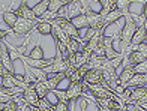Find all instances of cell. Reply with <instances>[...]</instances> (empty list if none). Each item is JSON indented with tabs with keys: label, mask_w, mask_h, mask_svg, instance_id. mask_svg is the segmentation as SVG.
I'll list each match as a JSON object with an SVG mask.
<instances>
[{
	"label": "cell",
	"mask_w": 147,
	"mask_h": 111,
	"mask_svg": "<svg viewBox=\"0 0 147 111\" xmlns=\"http://www.w3.org/2000/svg\"><path fill=\"white\" fill-rule=\"evenodd\" d=\"M86 6L83 5L81 0H74V2H71L69 5H63L62 9H60L57 12L59 17H63V18H68V20H72L75 18L78 15H83L86 14Z\"/></svg>",
	"instance_id": "1"
},
{
	"label": "cell",
	"mask_w": 147,
	"mask_h": 111,
	"mask_svg": "<svg viewBox=\"0 0 147 111\" xmlns=\"http://www.w3.org/2000/svg\"><path fill=\"white\" fill-rule=\"evenodd\" d=\"M125 20H126V24L123 26L122 29V33H120V39H122V44L125 45V47H129L131 42H132V38L134 35H135V32L138 29V26L135 24V21H134V17L131 14L125 15Z\"/></svg>",
	"instance_id": "2"
},
{
	"label": "cell",
	"mask_w": 147,
	"mask_h": 111,
	"mask_svg": "<svg viewBox=\"0 0 147 111\" xmlns=\"http://www.w3.org/2000/svg\"><path fill=\"white\" fill-rule=\"evenodd\" d=\"M87 89H89V92L93 95L98 99V98H114V99H117V95L113 92L111 89L108 87H105L104 84H87Z\"/></svg>",
	"instance_id": "3"
},
{
	"label": "cell",
	"mask_w": 147,
	"mask_h": 111,
	"mask_svg": "<svg viewBox=\"0 0 147 111\" xmlns=\"http://www.w3.org/2000/svg\"><path fill=\"white\" fill-rule=\"evenodd\" d=\"M38 24H39V21H30V20H26L23 17H20L17 24L14 26V29H12V32H15V35H18V36L27 35L29 32H32L33 27H36Z\"/></svg>",
	"instance_id": "4"
},
{
	"label": "cell",
	"mask_w": 147,
	"mask_h": 111,
	"mask_svg": "<svg viewBox=\"0 0 147 111\" xmlns=\"http://www.w3.org/2000/svg\"><path fill=\"white\" fill-rule=\"evenodd\" d=\"M23 62L27 63L30 68H38V69H44V68H50L53 63H54V59H41V60H35V59H30L27 56H23Z\"/></svg>",
	"instance_id": "5"
},
{
	"label": "cell",
	"mask_w": 147,
	"mask_h": 111,
	"mask_svg": "<svg viewBox=\"0 0 147 111\" xmlns=\"http://www.w3.org/2000/svg\"><path fill=\"white\" fill-rule=\"evenodd\" d=\"M83 83H69V87L66 90V96H68V102L77 101L78 98H81L83 95Z\"/></svg>",
	"instance_id": "6"
},
{
	"label": "cell",
	"mask_w": 147,
	"mask_h": 111,
	"mask_svg": "<svg viewBox=\"0 0 147 111\" xmlns=\"http://www.w3.org/2000/svg\"><path fill=\"white\" fill-rule=\"evenodd\" d=\"M104 80V77H102V69H95V68H92L87 71V74L84 75V81L86 84H99V83H102Z\"/></svg>",
	"instance_id": "7"
},
{
	"label": "cell",
	"mask_w": 147,
	"mask_h": 111,
	"mask_svg": "<svg viewBox=\"0 0 147 111\" xmlns=\"http://www.w3.org/2000/svg\"><path fill=\"white\" fill-rule=\"evenodd\" d=\"M86 14H87V18H89V27H95V29H98V30L105 29L104 15H101V14H95V12H92L90 9L86 12Z\"/></svg>",
	"instance_id": "8"
},
{
	"label": "cell",
	"mask_w": 147,
	"mask_h": 111,
	"mask_svg": "<svg viewBox=\"0 0 147 111\" xmlns=\"http://www.w3.org/2000/svg\"><path fill=\"white\" fill-rule=\"evenodd\" d=\"M135 66H126L123 68V71L119 74V84H122L123 87H128L129 81L134 78V75H135Z\"/></svg>",
	"instance_id": "9"
},
{
	"label": "cell",
	"mask_w": 147,
	"mask_h": 111,
	"mask_svg": "<svg viewBox=\"0 0 147 111\" xmlns=\"http://www.w3.org/2000/svg\"><path fill=\"white\" fill-rule=\"evenodd\" d=\"M17 14H18L20 17L26 18V20H30V21H39V23H41V20L36 17V14H35V11H33V8H29L26 2L21 3V6H20L18 11H17Z\"/></svg>",
	"instance_id": "10"
},
{
	"label": "cell",
	"mask_w": 147,
	"mask_h": 111,
	"mask_svg": "<svg viewBox=\"0 0 147 111\" xmlns=\"http://www.w3.org/2000/svg\"><path fill=\"white\" fill-rule=\"evenodd\" d=\"M147 96V87L146 86H137V87H131V95L129 99L126 102H134L137 104L138 101H141L143 98Z\"/></svg>",
	"instance_id": "11"
},
{
	"label": "cell",
	"mask_w": 147,
	"mask_h": 111,
	"mask_svg": "<svg viewBox=\"0 0 147 111\" xmlns=\"http://www.w3.org/2000/svg\"><path fill=\"white\" fill-rule=\"evenodd\" d=\"M68 68H69L68 60H65V59L57 53V54H56V57H54V63H53L51 66H50V69L53 71V72H57V74H62V72L65 74Z\"/></svg>",
	"instance_id": "12"
},
{
	"label": "cell",
	"mask_w": 147,
	"mask_h": 111,
	"mask_svg": "<svg viewBox=\"0 0 147 111\" xmlns=\"http://www.w3.org/2000/svg\"><path fill=\"white\" fill-rule=\"evenodd\" d=\"M146 38H147V30L143 27V26H140V27L137 29V32H135V35H134V38H132V42H131L132 51H135L138 48V45L146 41Z\"/></svg>",
	"instance_id": "13"
},
{
	"label": "cell",
	"mask_w": 147,
	"mask_h": 111,
	"mask_svg": "<svg viewBox=\"0 0 147 111\" xmlns=\"http://www.w3.org/2000/svg\"><path fill=\"white\" fill-rule=\"evenodd\" d=\"M23 99L26 101V105H38L41 98H39V95L36 93V90L33 87H27L24 90Z\"/></svg>",
	"instance_id": "14"
},
{
	"label": "cell",
	"mask_w": 147,
	"mask_h": 111,
	"mask_svg": "<svg viewBox=\"0 0 147 111\" xmlns=\"http://www.w3.org/2000/svg\"><path fill=\"white\" fill-rule=\"evenodd\" d=\"M113 42H114V39H113L111 36H105V38H104L105 53H107V59H108V60H113V59H116V57L120 56L117 51L114 50V45H113Z\"/></svg>",
	"instance_id": "15"
},
{
	"label": "cell",
	"mask_w": 147,
	"mask_h": 111,
	"mask_svg": "<svg viewBox=\"0 0 147 111\" xmlns=\"http://www.w3.org/2000/svg\"><path fill=\"white\" fill-rule=\"evenodd\" d=\"M122 17H125V14L120 9H113L111 12H108L105 17H104V23H105V27H108L110 24H113V23H116V21H119Z\"/></svg>",
	"instance_id": "16"
},
{
	"label": "cell",
	"mask_w": 147,
	"mask_h": 111,
	"mask_svg": "<svg viewBox=\"0 0 147 111\" xmlns=\"http://www.w3.org/2000/svg\"><path fill=\"white\" fill-rule=\"evenodd\" d=\"M66 47H68L69 53L71 54H77L78 51H81L83 47H84V42H81V39H75V38H69L68 44H66Z\"/></svg>",
	"instance_id": "17"
},
{
	"label": "cell",
	"mask_w": 147,
	"mask_h": 111,
	"mask_svg": "<svg viewBox=\"0 0 147 111\" xmlns=\"http://www.w3.org/2000/svg\"><path fill=\"white\" fill-rule=\"evenodd\" d=\"M72 24L75 26V27L78 30H81V29H87L89 27V18H87V14H83V15H78L75 18H72L71 20Z\"/></svg>",
	"instance_id": "18"
},
{
	"label": "cell",
	"mask_w": 147,
	"mask_h": 111,
	"mask_svg": "<svg viewBox=\"0 0 147 111\" xmlns=\"http://www.w3.org/2000/svg\"><path fill=\"white\" fill-rule=\"evenodd\" d=\"M50 3H51V0H41L35 8H33V11H35V14H36V17L38 18H41L47 11H48V8H50Z\"/></svg>",
	"instance_id": "19"
},
{
	"label": "cell",
	"mask_w": 147,
	"mask_h": 111,
	"mask_svg": "<svg viewBox=\"0 0 147 111\" xmlns=\"http://www.w3.org/2000/svg\"><path fill=\"white\" fill-rule=\"evenodd\" d=\"M54 42H56V48H57V53L62 56L65 60H68L69 59V56H71V53H69V50H68V47H66V44L65 42H62V41H59V39H56L54 38Z\"/></svg>",
	"instance_id": "20"
},
{
	"label": "cell",
	"mask_w": 147,
	"mask_h": 111,
	"mask_svg": "<svg viewBox=\"0 0 147 111\" xmlns=\"http://www.w3.org/2000/svg\"><path fill=\"white\" fill-rule=\"evenodd\" d=\"M18 18H20V15L17 14V12H5L3 14V21L8 24L11 29H14V26L17 24Z\"/></svg>",
	"instance_id": "21"
},
{
	"label": "cell",
	"mask_w": 147,
	"mask_h": 111,
	"mask_svg": "<svg viewBox=\"0 0 147 111\" xmlns=\"http://www.w3.org/2000/svg\"><path fill=\"white\" fill-rule=\"evenodd\" d=\"M0 84H2V87H6V89H12V87L18 86L14 74H9V75H6V77H2V80H0Z\"/></svg>",
	"instance_id": "22"
},
{
	"label": "cell",
	"mask_w": 147,
	"mask_h": 111,
	"mask_svg": "<svg viewBox=\"0 0 147 111\" xmlns=\"http://www.w3.org/2000/svg\"><path fill=\"white\" fill-rule=\"evenodd\" d=\"M53 23H48V21H41L38 26H36V30L39 32L41 35H51L53 33Z\"/></svg>",
	"instance_id": "23"
},
{
	"label": "cell",
	"mask_w": 147,
	"mask_h": 111,
	"mask_svg": "<svg viewBox=\"0 0 147 111\" xmlns=\"http://www.w3.org/2000/svg\"><path fill=\"white\" fill-rule=\"evenodd\" d=\"M33 89L36 90V93L39 95V98H41V99H42V98H47V96H48V93L51 92V90L47 87V84L42 83V81H38V83L35 84V87H33Z\"/></svg>",
	"instance_id": "24"
},
{
	"label": "cell",
	"mask_w": 147,
	"mask_h": 111,
	"mask_svg": "<svg viewBox=\"0 0 147 111\" xmlns=\"http://www.w3.org/2000/svg\"><path fill=\"white\" fill-rule=\"evenodd\" d=\"M65 78H66V75L62 72V74H59V75L54 78V80H47V81H45V84H47V87H48L50 90H56V89H57V86L60 84V81L65 80Z\"/></svg>",
	"instance_id": "25"
},
{
	"label": "cell",
	"mask_w": 147,
	"mask_h": 111,
	"mask_svg": "<svg viewBox=\"0 0 147 111\" xmlns=\"http://www.w3.org/2000/svg\"><path fill=\"white\" fill-rule=\"evenodd\" d=\"M131 5H132V0H117V2H116V8L122 11L125 15H128Z\"/></svg>",
	"instance_id": "26"
},
{
	"label": "cell",
	"mask_w": 147,
	"mask_h": 111,
	"mask_svg": "<svg viewBox=\"0 0 147 111\" xmlns=\"http://www.w3.org/2000/svg\"><path fill=\"white\" fill-rule=\"evenodd\" d=\"M137 86H146L144 74H135L134 78L129 81V84H128V87H137Z\"/></svg>",
	"instance_id": "27"
},
{
	"label": "cell",
	"mask_w": 147,
	"mask_h": 111,
	"mask_svg": "<svg viewBox=\"0 0 147 111\" xmlns=\"http://www.w3.org/2000/svg\"><path fill=\"white\" fill-rule=\"evenodd\" d=\"M27 57L35 59V60H41V59H44V50H42V47H41V45H36V47L30 51V54Z\"/></svg>",
	"instance_id": "28"
},
{
	"label": "cell",
	"mask_w": 147,
	"mask_h": 111,
	"mask_svg": "<svg viewBox=\"0 0 147 111\" xmlns=\"http://www.w3.org/2000/svg\"><path fill=\"white\" fill-rule=\"evenodd\" d=\"M62 6H63V2H62V0H51L48 11H50V12H53V14H56V15H57V12H59L60 9H62Z\"/></svg>",
	"instance_id": "29"
},
{
	"label": "cell",
	"mask_w": 147,
	"mask_h": 111,
	"mask_svg": "<svg viewBox=\"0 0 147 111\" xmlns=\"http://www.w3.org/2000/svg\"><path fill=\"white\" fill-rule=\"evenodd\" d=\"M92 56H95V57H107V53H105V45H104V41L101 44H98V47L93 50V53Z\"/></svg>",
	"instance_id": "30"
},
{
	"label": "cell",
	"mask_w": 147,
	"mask_h": 111,
	"mask_svg": "<svg viewBox=\"0 0 147 111\" xmlns=\"http://www.w3.org/2000/svg\"><path fill=\"white\" fill-rule=\"evenodd\" d=\"M30 71H32V74L35 75L39 81H42V83H45V81H47V72H44L42 69H38V68H30Z\"/></svg>",
	"instance_id": "31"
},
{
	"label": "cell",
	"mask_w": 147,
	"mask_h": 111,
	"mask_svg": "<svg viewBox=\"0 0 147 111\" xmlns=\"http://www.w3.org/2000/svg\"><path fill=\"white\" fill-rule=\"evenodd\" d=\"M69 104H71V102L59 101L56 105H54V108H56V111H69Z\"/></svg>",
	"instance_id": "32"
},
{
	"label": "cell",
	"mask_w": 147,
	"mask_h": 111,
	"mask_svg": "<svg viewBox=\"0 0 147 111\" xmlns=\"http://www.w3.org/2000/svg\"><path fill=\"white\" fill-rule=\"evenodd\" d=\"M135 72L137 74H147V60L137 65V66H135Z\"/></svg>",
	"instance_id": "33"
},
{
	"label": "cell",
	"mask_w": 147,
	"mask_h": 111,
	"mask_svg": "<svg viewBox=\"0 0 147 111\" xmlns=\"http://www.w3.org/2000/svg\"><path fill=\"white\" fill-rule=\"evenodd\" d=\"M53 92L56 93V96L59 98V101H65V102H68V96H66V90H59V89H56V90H53Z\"/></svg>",
	"instance_id": "34"
},
{
	"label": "cell",
	"mask_w": 147,
	"mask_h": 111,
	"mask_svg": "<svg viewBox=\"0 0 147 111\" xmlns=\"http://www.w3.org/2000/svg\"><path fill=\"white\" fill-rule=\"evenodd\" d=\"M78 104H80V108H81V111H86L89 107V101L87 99H84V98H78Z\"/></svg>",
	"instance_id": "35"
},
{
	"label": "cell",
	"mask_w": 147,
	"mask_h": 111,
	"mask_svg": "<svg viewBox=\"0 0 147 111\" xmlns=\"http://www.w3.org/2000/svg\"><path fill=\"white\" fill-rule=\"evenodd\" d=\"M47 99H48L51 104H53V105H56V104L59 102V98L56 96V93L54 92H53V90H51V92L48 93V96H47Z\"/></svg>",
	"instance_id": "36"
},
{
	"label": "cell",
	"mask_w": 147,
	"mask_h": 111,
	"mask_svg": "<svg viewBox=\"0 0 147 111\" xmlns=\"http://www.w3.org/2000/svg\"><path fill=\"white\" fill-rule=\"evenodd\" d=\"M135 51H140V53H141V54L147 59V44H144V42H143V44H140V45H138V48H137Z\"/></svg>",
	"instance_id": "37"
},
{
	"label": "cell",
	"mask_w": 147,
	"mask_h": 111,
	"mask_svg": "<svg viewBox=\"0 0 147 111\" xmlns=\"http://www.w3.org/2000/svg\"><path fill=\"white\" fill-rule=\"evenodd\" d=\"M125 90H126V87H123L122 84H119V86H117V87L114 89V93H116V95H117L119 98H122V95L125 93Z\"/></svg>",
	"instance_id": "38"
},
{
	"label": "cell",
	"mask_w": 147,
	"mask_h": 111,
	"mask_svg": "<svg viewBox=\"0 0 147 111\" xmlns=\"http://www.w3.org/2000/svg\"><path fill=\"white\" fill-rule=\"evenodd\" d=\"M9 74H11L9 71L6 69V68L3 66V65H2V63H0V77H6V75H9Z\"/></svg>",
	"instance_id": "39"
},
{
	"label": "cell",
	"mask_w": 147,
	"mask_h": 111,
	"mask_svg": "<svg viewBox=\"0 0 147 111\" xmlns=\"http://www.w3.org/2000/svg\"><path fill=\"white\" fill-rule=\"evenodd\" d=\"M27 110L29 111H44V110H41L38 105H27Z\"/></svg>",
	"instance_id": "40"
},
{
	"label": "cell",
	"mask_w": 147,
	"mask_h": 111,
	"mask_svg": "<svg viewBox=\"0 0 147 111\" xmlns=\"http://www.w3.org/2000/svg\"><path fill=\"white\" fill-rule=\"evenodd\" d=\"M143 15H144V17L147 18V2L144 3V11H143Z\"/></svg>",
	"instance_id": "41"
},
{
	"label": "cell",
	"mask_w": 147,
	"mask_h": 111,
	"mask_svg": "<svg viewBox=\"0 0 147 111\" xmlns=\"http://www.w3.org/2000/svg\"><path fill=\"white\" fill-rule=\"evenodd\" d=\"M99 111H114V110H111V108H104V107H99Z\"/></svg>",
	"instance_id": "42"
},
{
	"label": "cell",
	"mask_w": 147,
	"mask_h": 111,
	"mask_svg": "<svg viewBox=\"0 0 147 111\" xmlns=\"http://www.w3.org/2000/svg\"><path fill=\"white\" fill-rule=\"evenodd\" d=\"M95 2H99L102 6H105V5H107V0H95ZM102 9H104V8H102Z\"/></svg>",
	"instance_id": "43"
},
{
	"label": "cell",
	"mask_w": 147,
	"mask_h": 111,
	"mask_svg": "<svg viewBox=\"0 0 147 111\" xmlns=\"http://www.w3.org/2000/svg\"><path fill=\"white\" fill-rule=\"evenodd\" d=\"M137 111H147V110L143 108V107H140V105H137Z\"/></svg>",
	"instance_id": "44"
},
{
	"label": "cell",
	"mask_w": 147,
	"mask_h": 111,
	"mask_svg": "<svg viewBox=\"0 0 147 111\" xmlns=\"http://www.w3.org/2000/svg\"><path fill=\"white\" fill-rule=\"evenodd\" d=\"M62 2H63V5H69L71 2H74V0H62Z\"/></svg>",
	"instance_id": "45"
},
{
	"label": "cell",
	"mask_w": 147,
	"mask_h": 111,
	"mask_svg": "<svg viewBox=\"0 0 147 111\" xmlns=\"http://www.w3.org/2000/svg\"><path fill=\"white\" fill-rule=\"evenodd\" d=\"M8 35V32H5V30H2V39H5V36Z\"/></svg>",
	"instance_id": "46"
},
{
	"label": "cell",
	"mask_w": 147,
	"mask_h": 111,
	"mask_svg": "<svg viewBox=\"0 0 147 111\" xmlns=\"http://www.w3.org/2000/svg\"><path fill=\"white\" fill-rule=\"evenodd\" d=\"M143 27H144V29H146V30H147V18H146V20H144V23H143Z\"/></svg>",
	"instance_id": "47"
},
{
	"label": "cell",
	"mask_w": 147,
	"mask_h": 111,
	"mask_svg": "<svg viewBox=\"0 0 147 111\" xmlns=\"http://www.w3.org/2000/svg\"><path fill=\"white\" fill-rule=\"evenodd\" d=\"M11 111H20V110H11Z\"/></svg>",
	"instance_id": "48"
}]
</instances>
